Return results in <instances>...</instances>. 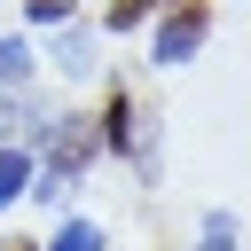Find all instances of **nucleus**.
<instances>
[{
	"label": "nucleus",
	"instance_id": "f257e3e1",
	"mask_svg": "<svg viewBox=\"0 0 251 251\" xmlns=\"http://www.w3.org/2000/svg\"><path fill=\"white\" fill-rule=\"evenodd\" d=\"M196 47H204V8H173V16L157 24V47H149V55H157L165 71H180Z\"/></svg>",
	"mask_w": 251,
	"mask_h": 251
},
{
	"label": "nucleus",
	"instance_id": "f03ea898",
	"mask_svg": "<svg viewBox=\"0 0 251 251\" xmlns=\"http://www.w3.org/2000/svg\"><path fill=\"white\" fill-rule=\"evenodd\" d=\"M47 55H55V71H71V78H86V71H94V47H86V31H78V24H55V47H47Z\"/></svg>",
	"mask_w": 251,
	"mask_h": 251
},
{
	"label": "nucleus",
	"instance_id": "7ed1b4c3",
	"mask_svg": "<svg viewBox=\"0 0 251 251\" xmlns=\"http://www.w3.org/2000/svg\"><path fill=\"white\" fill-rule=\"evenodd\" d=\"M102 149H133V102H126V86H110V110H102Z\"/></svg>",
	"mask_w": 251,
	"mask_h": 251
},
{
	"label": "nucleus",
	"instance_id": "20e7f679",
	"mask_svg": "<svg viewBox=\"0 0 251 251\" xmlns=\"http://www.w3.org/2000/svg\"><path fill=\"white\" fill-rule=\"evenodd\" d=\"M24 188H31V157H24L16 141H0V204H16Z\"/></svg>",
	"mask_w": 251,
	"mask_h": 251
},
{
	"label": "nucleus",
	"instance_id": "39448f33",
	"mask_svg": "<svg viewBox=\"0 0 251 251\" xmlns=\"http://www.w3.org/2000/svg\"><path fill=\"white\" fill-rule=\"evenodd\" d=\"M16 86H31V47L0 39V94H16Z\"/></svg>",
	"mask_w": 251,
	"mask_h": 251
},
{
	"label": "nucleus",
	"instance_id": "423d86ee",
	"mask_svg": "<svg viewBox=\"0 0 251 251\" xmlns=\"http://www.w3.org/2000/svg\"><path fill=\"white\" fill-rule=\"evenodd\" d=\"M39 251H102V227H94V220H63L55 243H39Z\"/></svg>",
	"mask_w": 251,
	"mask_h": 251
},
{
	"label": "nucleus",
	"instance_id": "0eeeda50",
	"mask_svg": "<svg viewBox=\"0 0 251 251\" xmlns=\"http://www.w3.org/2000/svg\"><path fill=\"white\" fill-rule=\"evenodd\" d=\"M149 8H157V0H110L102 24H110V31H133V24H149Z\"/></svg>",
	"mask_w": 251,
	"mask_h": 251
},
{
	"label": "nucleus",
	"instance_id": "6e6552de",
	"mask_svg": "<svg viewBox=\"0 0 251 251\" xmlns=\"http://www.w3.org/2000/svg\"><path fill=\"white\" fill-rule=\"evenodd\" d=\"M31 8V24H71V0H24Z\"/></svg>",
	"mask_w": 251,
	"mask_h": 251
},
{
	"label": "nucleus",
	"instance_id": "1a4fd4ad",
	"mask_svg": "<svg viewBox=\"0 0 251 251\" xmlns=\"http://www.w3.org/2000/svg\"><path fill=\"white\" fill-rule=\"evenodd\" d=\"M16 126H24V102H16V94H0V141H16Z\"/></svg>",
	"mask_w": 251,
	"mask_h": 251
},
{
	"label": "nucleus",
	"instance_id": "9d476101",
	"mask_svg": "<svg viewBox=\"0 0 251 251\" xmlns=\"http://www.w3.org/2000/svg\"><path fill=\"white\" fill-rule=\"evenodd\" d=\"M0 251H39V243L31 235H0Z\"/></svg>",
	"mask_w": 251,
	"mask_h": 251
},
{
	"label": "nucleus",
	"instance_id": "9b49d317",
	"mask_svg": "<svg viewBox=\"0 0 251 251\" xmlns=\"http://www.w3.org/2000/svg\"><path fill=\"white\" fill-rule=\"evenodd\" d=\"M173 8H204V0H173Z\"/></svg>",
	"mask_w": 251,
	"mask_h": 251
}]
</instances>
